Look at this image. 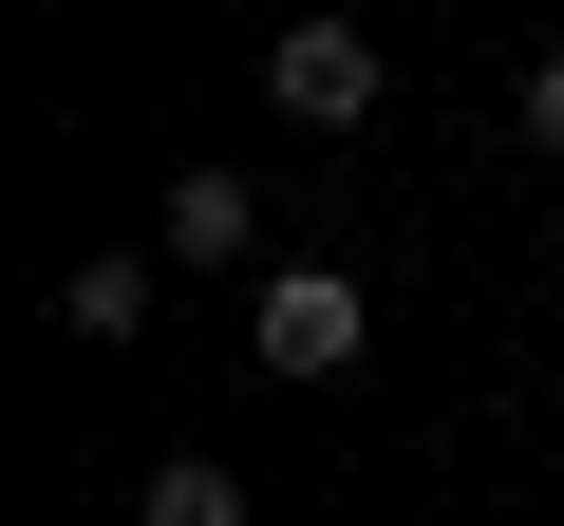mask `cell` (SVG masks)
<instances>
[{"instance_id": "1", "label": "cell", "mask_w": 564, "mask_h": 526, "mask_svg": "<svg viewBox=\"0 0 564 526\" xmlns=\"http://www.w3.org/2000/svg\"><path fill=\"white\" fill-rule=\"evenodd\" d=\"M263 113H282V132H358V113H377V20L302 0V20L263 39Z\"/></svg>"}, {"instance_id": "2", "label": "cell", "mask_w": 564, "mask_h": 526, "mask_svg": "<svg viewBox=\"0 0 564 526\" xmlns=\"http://www.w3.org/2000/svg\"><path fill=\"white\" fill-rule=\"evenodd\" d=\"M245 339H263V376H358L377 302L339 283V263H263V302H245Z\"/></svg>"}, {"instance_id": "3", "label": "cell", "mask_w": 564, "mask_h": 526, "mask_svg": "<svg viewBox=\"0 0 564 526\" xmlns=\"http://www.w3.org/2000/svg\"><path fill=\"white\" fill-rule=\"evenodd\" d=\"M170 263H207V283L263 263V188H245V169H170Z\"/></svg>"}, {"instance_id": "4", "label": "cell", "mask_w": 564, "mask_h": 526, "mask_svg": "<svg viewBox=\"0 0 564 526\" xmlns=\"http://www.w3.org/2000/svg\"><path fill=\"white\" fill-rule=\"evenodd\" d=\"M57 339H95V358H132V339H151V263H132V244L57 263Z\"/></svg>"}, {"instance_id": "5", "label": "cell", "mask_w": 564, "mask_h": 526, "mask_svg": "<svg viewBox=\"0 0 564 526\" xmlns=\"http://www.w3.org/2000/svg\"><path fill=\"white\" fill-rule=\"evenodd\" d=\"M132 526H245V470H226V451H170V470L132 489Z\"/></svg>"}, {"instance_id": "6", "label": "cell", "mask_w": 564, "mask_h": 526, "mask_svg": "<svg viewBox=\"0 0 564 526\" xmlns=\"http://www.w3.org/2000/svg\"><path fill=\"white\" fill-rule=\"evenodd\" d=\"M508 113H527V151L564 169V57H527V95H508Z\"/></svg>"}, {"instance_id": "7", "label": "cell", "mask_w": 564, "mask_h": 526, "mask_svg": "<svg viewBox=\"0 0 564 526\" xmlns=\"http://www.w3.org/2000/svg\"><path fill=\"white\" fill-rule=\"evenodd\" d=\"M545 283H564V226H545Z\"/></svg>"}]
</instances>
